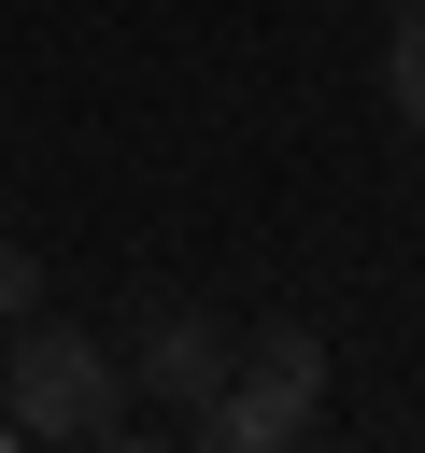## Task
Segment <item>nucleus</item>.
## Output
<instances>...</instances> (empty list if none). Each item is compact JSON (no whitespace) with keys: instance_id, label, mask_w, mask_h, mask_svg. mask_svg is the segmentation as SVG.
<instances>
[{"instance_id":"nucleus-1","label":"nucleus","mask_w":425,"mask_h":453,"mask_svg":"<svg viewBox=\"0 0 425 453\" xmlns=\"http://www.w3.org/2000/svg\"><path fill=\"white\" fill-rule=\"evenodd\" d=\"M0 382H14V439H99V425H113V354H99L85 326H28V311H14Z\"/></svg>"},{"instance_id":"nucleus-2","label":"nucleus","mask_w":425,"mask_h":453,"mask_svg":"<svg viewBox=\"0 0 425 453\" xmlns=\"http://www.w3.org/2000/svg\"><path fill=\"white\" fill-rule=\"evenodd\" d=\"M142 368H156V396H184V411H212V396H227V340H212V326H156V340H142Z\"/></svg>"},{"instance_id":"nucleus-3","label":"nucleus","mask_w":425,"mask_h":453,"mask_svg":"<svg viewBox=\"0 0 425 453\" xmlns=\"http://www.w3.org/2000/svg\"><path fill=\"white\" fill-rule=\"evenodd\" d=\"M198 425H212V439H227V453H283V439H298V425H312V396H283V382H241V396H212V411H198Z\"/></svg>"},{"instance_id":"nucleus-4","label":"nucleus","mask_w":425,"mask_h":453,"mask_svg":"<svg viewBox=\"0 0 425 453\" xmlns=\"http://www.w3.org/2000/svg\"><path fill=\"white\" fill-rule=\"evenodd\" d=\"M255 382H283V396H326V340H312V326H269V340H255Z\"/></svg>"},{"instance_id":"nucleus-5","label":"nucleus","mask_w":425,"mask_h":453,"mask_svg":"<svg viewBox=\"0 0 425 453\" xmlns=\"http://www.w3.org/2000/svg\"><path fill=\"white\" fill-rule=\"evenodd\" d=\"M382 99L425 127V0H411V14H397V42H382Z\"/></svg>"},{"instance_id":"nucleus-6","label":"nucleus","mask_w":425,"mask_h":453,"mask_svg":"<svg viewBox=\"0 0 425 453\" xmlns=\"http://www.w3.org/2000/svg\"><path fill=\"white\" fill-rule=\"evenodd\" d=\"M28 297H42V269H28V241H0V326H14Z\"/></svg>"},{"instance_id":"nucleus-7","label":"nucleus","mask_w":425,"mask_h":453,"mask_svg":"<svg viewBox=\"0 0 425 453\" xmlns=\"http://www.w3.org/2000/svg\"><path fill=\"white\" fill-rule=\"evenodd\" d=\"M382 14H411V0H382Z\"/></svg>"}]
</instances>
